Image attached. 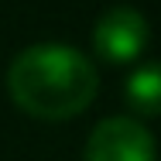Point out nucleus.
Returning <instances> with one entry per match:
<instances>
[{"label": "nucleus", "mask_w": 161, "mask_h": 161, "mask_svg": "<svg viewBox=\"0 0 161 161\" xmlns=\"http://www.w3.org/2000/svg\"><path fill=\"white\" fill-rule=\"evenodd\" d=\"M99 93L96 62L65 41H38L21 48L7 65L10 103L41 124L82 117Z\"/></svg>", "instance_id": "obj_1"}, {"label": "nucleus", "mask_w": 161, "mask_h": 161, "mask_svg": "<svg viewBox=\"0 0 161 161\" xmlns=\"http://www.w3.org/2000/svg\"><path fill=\"white\" fill-rule=\"evenodd\" d=\"M147 41H151L147 17L130 3L106 7L93 24V52L106 65H137L147 52Z\"/></svg>", "instance_id": "obj_2"}, {"label": "nucleus", "mask_w": 161, "mask_h": 161, "mask_svg": "<svg viewBox=\"0 0 161 161\" xmlns=\"http://www.w3.org/2000/svg\"><path fill=\"white\" fill-rule=\"evenodd\" d=\"M82 161H158L151 127L130 113L103 117L82 144Z\"/></svg>", "instance_id": "obj_3"}, {"label": "nucleus", "mask_w": 161, "mask_h": 161, "mask_svg": "<svg viewBox=\"0 0 161 161\" xmlns=\"http://www.w3.org/2000/svg\"><path fill=\"white\" fill-rule=\"evenodd\" d=\"M124 99L130 106V117L151 120L161 113V69L154 62L134 65V72L124 82Z\"/></svg>", "instance_id": "obj_4"}]
</instances>
